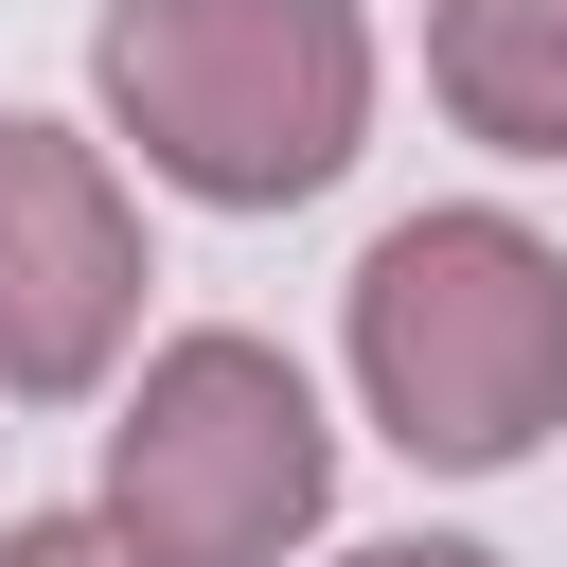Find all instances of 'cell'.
I'll return each instance as SVG.
<instances>
[{
  "instance_id": "cell-1",
  "label": "cell",
  "mask_w": 567,
  "mask_h": 567,
  "mask_svg": "<svg viewBox=\"0 0 567 567\" xmlns=\"http://www.w3.org/2000/svg\"><path fill=\"white\" fill-rule=\"evenodd\" d=\"M89 71H106V124L142 142V177H177L213 213H301L372 124L354 0H106Z\"/></svg>"
},
{
  "instance_id": "cell-2",
  "label": "cell",
  "mask_w": 567,
  "mask_h": 567,
  "mask_svg": "<svg viewBox=\"0 0 567 567\" xmlns=\"http://www.w3.org/2000/svg\"><path fill=\"white\" fill-rule=\"evenodd\" d=\"M354 390L408 461L496 478L567 425V248L514 213H408L354 266Z\"/></svg>"
},
{
  "instance_id": "cell-3",
  "label": "cell",
  "mask_w": 567,
  "mask_h": 567,
  "mask_svg": "<svg viewBox=\"0 0 567 567\" xmlns=\"http://www.w3.org/2000/svg\"><path fill=\"white\" fill-rule=\"evenodd\" d=\"M337 496V443H319V390L266 354V337H159L124 425H106V514L159 549V567H284Z\"/></svg>"
},
{
  "instance_id": "cell-4",
  "label": "cell",
  "mask_w": 567,
  "mask_h": 567,
  "mask_svg": "<svg viewBox=\"0 0 567 567\" xmlns=\"http://www.w3.org/2000/svg\"><path fill=\"white\" fill-rule=\"evenodd\" d=\"M142 284H159V266H142V213H124L106 142H71V124H0V390H18V408L106 390Z\"/></svg>"
},
{
  "instance_id": "cell-5",
  "label": "cell",
  "mask_w": 567,
  "mask_h": 567,
  "mask_svg": "<svg viewBox=\"0 0 567 567\" xmlns=\"http://www.w3.org/2000/svg\"><path fill=\"white\" fill-rule=\"evenodd\" d=\"M425 89L496 159H567V0H425Z\"/></svg>"
},
{
  "instance_id": "cell-6",
  "label": "cell",
  "mask_w": 567,
  "mask_h": 567,
  "mask_svg": "<svg viewBox=\"0 0 567 567\" xmlns=\"http://www.w3.org/2000/svg\"><path fill=\"white\" fill-rule=\"evenodd\" d=\"M0 567H159V549H142L124 514H18V532H0Z\"/></svg>"
},
{
  "instance_id": "cell-7",
  "label": "cell",
  "mask_w": 567,
  "mask_h": 567,
  "mask_svg": "<svg viewBox=\"0 0 567 567\" xmlns=\"http://www.w3.org/2000/svg\"><path fill=\"white\" fill-rule=\"evenodd\" d=\"M337 567H496V549H461V532H390V549H337Z\"/></svg>"
}]
</instances>
